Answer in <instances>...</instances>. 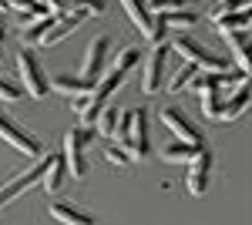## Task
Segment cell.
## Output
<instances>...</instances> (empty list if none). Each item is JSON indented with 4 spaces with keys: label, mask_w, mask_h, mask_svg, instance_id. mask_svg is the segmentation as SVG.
Instances as JSON below:
<instances>
[{
    "label": "cell",
    "mask_w": 252,
    "mask_h": 225,
    "mask_svg": "<svg viewBox=\"0 0 252 225\" xmlns=\"http://www.w3.org/2000/svg\"><path fill=\"white\" fill-rule=\"evenodd\" d=\"M198 101H202V114L209 118V121H219V111H222V94H219V88H212V91H202L198 94Z\"/></svg>",
    "instance_id": "cell-25"
},
{
    "label": "cell",
    "mask_w": 252,
    "mask_h": 225,
    "mask_svg": "<svg viewBox=\"0 0 252 225\" xmlns=\"http://www.w3.org/2000/svg\"><path fill=\"white\" fill-rule=\"evenodd\" d=\"M121 84H125V74L111 67V71H104V74H101V77L94 81V91H91V94H94L101 104H108V97H111V94H115L118 88H121Z\"/></svg>",
    "instance_id": "cell-18"
},
{
    "label": "cell",
    "mask_w": 252,
    "mask_h": 225,
    "mask_svg": "<svg viewBox=\"0 0 252 225\" xmlns=\"http://www.w3.org/2000/svg\"><path fill=\"white\" fill-rule=\"evenodd\" d=\"M104 158H108L111 165H131V158L125 155V148H118V145H111V148H104Z\"/></svg>",
    "instance_id": "cell-30"
},
{
    "label": "cell",
    "mask_w": 252,
    "mask_h": 225,
    "mask_svg": "<svg viewBox=\"0 0 252 225\" xmlns=\"http://www.w3.org/2000/svg\"><path fill=\"white\" fill-rule=\"evenodd\" d=\"M84 20H78V17H58L54 24H51V31L44 34V40H40V47H58V44H64V40L71 37L74 31H78Z\"/></svg>",
    "instance_id": "cell-14"
},
{
    "label": "cell",
    "mask_w": 252,
    "mask_h": 225,
    "mask_svg": "<svg viewBox=\"0 0 252 225\" xmlns=\"http://www.w3.org/2000/svg\"><path fill=\"white\" fill-rule=\"evenodd\" d=\"M215 31L225 37V34H239V31H249V10H239V14H225V17H215Z\"/></svg>",
    "instance_id": "cell-21"
},
{
    "label": "cell",
    "mask_w": 252,
    "mask_h": 225,
    "mask_svg": "<svg viewBox=\"0 0 252 225\" xmlns=\"http://www.w3.org/2000/svg\"><path fill=\"white\" fill-rule=\"evenodd\" d=\"M91 128H71V131L64 134V165H67V175L71 178H88V158H84V151H88V141H91Z\"/></svg>",
    "instance_id": "cell-3"
},
{
    "label": "cell",
    "mask_w": 252,
    "mask_h": 225,
    "mask_svg": "<svg viewBox=\"0 0 252 225\" xmlns=\"http://www.w3.org/2000/svg\"><path fill=\"white\" fill-rule=\"evenodd\" d=\"M168 54L172 47L168 44H155L152 54L145 61V71H141V91L145 94H155L165 88V77H168Z\"/></svg>",
    "instance_id": "cell-5"
},
{
    "label": "cell",
    "mask_w": 252,
    "mask_h": 225,
    "mask_svg": "<svg viewBox=\"0 0 252 225\" xmlns=\"http://www.w3.org/2000/svg\"><path fill=\"white\" fill-rule=\"evenodd\" d=\"M205 148V145H185V141H168L165 148H161V158L165 161H172V165H189L198 151Z\"/></svg>",
    "instance_id": "cell-17"
},
{
    "label": "cell",
    "mask_w": 252,
    "mask_h": 225,
    "mask_svg": "<svg viewBox=\"0 0 252 225\" xmlns=\"http://www.w3.org/2000/svg\"><path fill=\"white\" fill-rule=\"evenodd\" d=\"M54 14H40V17H34V20H27V27H24V40L27 44H40L44 40V34L51 31V24H54Z\"/></svg>",
    "instance_id": "cell-22"
},
{
    "label": "cell",
    "mask_w": 252,
    "mask_h": 225,
    "mask_svg": "<svg viewBox=\"0 0 252 225\" xmlns=\"http://www.w3.org/2000/svg\"><path fill=\"white\" fill-rule=\"evenodd\" d=\"M145 7H148V14H172L185 7V0H148Z\"/></svg>",
    "instance_id": "cell-29"
},
{
    "label": "cell",
    "mask_w": 252,
    "mask_h": 225,
    "mask_svg": "<svg viewBox=\"0 0 252 225\" xmlns=\"http://www.w3.org/2000/svg\"><path fill=\"white\" fill-rule=\"evenodd\" d=\"M158 17L165 20V27H192L195 20H198V14H195V10H189V7H182V10H172V14H158Z\"/></svg>",
    "instance_id": "cell-26"
},
{
    "label": "cell",
    "mask_w": 252,
    "mask_h": 225,
    "mask_svg": "<svg viewBox=\"0 0 252 225\" xmlns=\"http://www.w3.org/2000/svg\"><path fill=\"white\" fill-rule=\"evenodd\" d=\"M225 44H229V51L235 54V61H239V71H246V74H249V31L225 34Z\"/></svg>",
    "instance_id": "cell-20"
},
{
    "label": "cell",
    "mask_w": 252,
    "mask_h": 225,
    "mask_svg": "<svg viewBox=\"0 0 252 225\" xmlns=\"http://www.w3.org/2000/svg\"><path fill=\"white\" fill-rule=\"evenodd\" d=\"M168 47H172L175 54H182V61H185V64H195L198 71H212V74H219V71H229V64H225L219 54L205 51L198 40L185 37V34H178V37H175Z\"/></svg>",
    "instance_id": "cell-2"
},
{
    "label": "cell",
    "mask_w": 252,
    "mask_h": 225,
    "mask_svg": "<svg viewBox=\"0 0 252 225\" xmlns=\"http://www.w3.org/2000/svg\"><path fill=\"white\" fill-rule=\"evenodd\" d=\"M121 7H125V14L131 17V24L148 37V34H152V14H148L145 0H121Z\"/></svg>",
    "instance_id": "cell-19"
},
{
    "label": "cell",
    "mask_w": 252,
    "mask_h": 225,
    "mask_svg": "<svg viewBox=\"0 0 252 225\" xmlns=\"http://www.w3.org/2000/svg\"><path fill=\"white\" fill-rule=\"evenodd\" d=\"M64 178H67V165H64V155H47L44 158V175H40V188L47 195H58L64 188Z\"/></svg>",
    "instance_id": "cell-11"
},
{
    "label": "cell",
    "mask_w": 252,
    "mask_h": 225,
    "mask_svg": "<svg viewBox=\"0 0 252 225\" xmlns=\"http://www.w3.org/2000/svg\"><path fill=\"white\" fill-rule=\"evenodd\" d=\"M51 219H58L61 225H97L94 215L78 208L74 202H51Z\"/></svg>",
    "instance_id": "cell-12"
},
{
    "label": "cell",
    "mask_w": 252,
    "mask_h": 225,
    "mask_svg": "<svg viewBox=\"0 0 252 225\" xmlns=\"http://www.w3.org/2000/svg\"><path fill=\"white\" fill-rule=\"evenodd\" d=\"M17 74H20V81H24V94H27V97L40 101L44 94L51 91V88H47V77L40 71V61L31 47H20L17 51Z\"/></svg>",
    "instance_id": "cell-4"
},
{
    "label": "cell",
    "mask_w": 252,
    "mask_h": 225,
    "mask_svg": "<svg viewBox=\"0 0 252 225\" xmlns=\"http://www.w3.org/2000/svg\"><path fill=\"white\" fill-rule=\"evenodd\" d=\"M71 108H74V114H78L81 128H94V118H97V111H101L104 104L97 101L94 94H81V97H71Z\"/></svg>",
    "instance_id": "cell-16"
},
{
    "label": "cell",
    "mask_w": 252,
    "mask_h": 225,
    "mask_svg": "<svg viewBox=\"0 0 252 225\" xmlns=\"http://www.w3.org/2000/svg\"><path fill=\"white\" fill-rule=\"evenodd\" d=\"M115 134L121 138V148L131 161H145L152 155V141H148V111L145 108H131V111L118 114Z\"/></svg>",
    "instance_id": "cell-1"
},
{
    "label": "cell",
    "mask_w": 252,
    "mask_h": 225,
    "mask_svg": "<svg viewBox=\"0 0 252 225\" xmlns=\"http://www.w3.org/2000/svg\"><path fill=\"white\" fill-rule=\"evenodd\" d=\"M246 111H249V88L242 84V88H239L232 97H225V101H222L219 121H222V125H232V121H239V118H242Z\"/></svg>",
    "instance_id": "cell-13"
},
{
    "label": "cell",
    "mask_w": 252,
    "mask_h": 225,
    "mask_svg": "<svg viewBox=\"0 0 252 225\" xmlns=\"http://www.w3.org/2000/svg\"><path fill=\"white\" fill-rule=\"evenodd\" d=\"M108 54H111V37L97 34V37L88 44V54H84V61H81V77L94 84L97 77L104 74V61H108Z\"/></svg>",
    "instance_id": "cell-10"
},
{
    "label": "cell",
    "mask_w": 252,
    "mask_h": 225,
    "mask_svg": "<svg viewBox=\"0 0 252 225\" xmlns=\"http://www.w3.org/2000/svg\"><path fill=\"white\" fill-rule=\"evenodd\" d=\"M118 108L115 104H104L101 111H97V118H94V128L91 131H97L101 138H108V134H115V128H118Z\"/></svg>",
    "instance_id": "cell-24"
},
{
    "label": "cell",
    "mask_w": 252,
    "mask_h": 225,
    "mask_svg": "<svg viewBox=\"0 0 252 225\" xmlns=\"http://www.w3.org/2000/svg\"><path fill=\"white\" fill-rule=\"evenodd\" d=\"M209 182H212V151L202 148L189 161V171H185V188L192 192L195 198H202L209 192Z\"/></svg>",
    "instance_id": "cell-9"
},
{
    "label": "cell",
    "mask_w": 252,
    "mask_h": 225,
    "mask_svg": "<svg viewBox=\"0 0 252 225\" xmlns=\"http://www.w3.org/2000/svg\"><path fill=\"white\" fill-rule=\"evenodd\" d=\"M40 175H44V158H37L27 171H17L14 178H7V182L0 185V208H7L14 198H20L31 185H40Z\"/></svg>",
    "instance_id": "cell-8"
},
{
    "label": "cell",
    "mask_w": 252,
    "mask_h": 225,
    "mask_svg": "<svg viewBox=\"0 0 252 225\" xmlns=\"http://www.w3.org/2000/svg\"><path fill=\"white\" fill-rule=\"evenodd\" d=\"M0 138H3L14 151H24L27 158H40V151H44V145H40L37 134L24 131L17 121H14V118H7L3 111H0Z\"/></svg>",
    "instance_id": "cell-6"
},
{
    "label": "cell",
    "mask_w": 252,
    "mask_h": 225,
    "mask_svg": "<svg viewBox=\"0 0 252 225\" xmlns=\"http://www.w3.org/2000/svg\"><path fill=\"white\" fill-rule=\"evenodd\" d=\"M47 88H54L58 94H67V97H81V94H91L94 91V84L91 81H84V77H74V74H58Z\"/></svg>",
    "instance_id": "cell-15"
},
{
    "label": "cell",
    "mask_w": 252,
    "mask_h": 225,
    "mask_svg": "<svg viewBox=\"0 0 252 225\" xmlns=\"http://www.w3.org/2000/svg\"><path fill=\"white\" fill-rule=\"evenodd\" d=\"M239 10H249V0H219V7L212 10V20L225 17V14H239Z\"/></svg>",
    "instance_id": "cell-28"
},
{
    "label": "cell",
    "mask_w": 252,
    "mask_h": 225,
    "mask_svg": "<svg viewBox=\"0 0 252 225\" xmlns=\"http://www.w3.org/2000/svg\"><path fill=\"white\" fill-rule=\"evenodd\" d=\"M3 34H7V31H3V14H0V44H3Z\"/></svg>",
    "instance_id": "cell-32"
},
{
    "label": "cell",
    "mask_w": 252,
    "mask_h": 225,
    "mask_svg": "<svg viewBox=\"0 0 252 225\" xmlns=\"http://www.w3.org/2000/svg\"><path fill=\"white\" fill-rule=\"evenodd\" d=\"M138 61H141V51H138V47H121V51H118V57H115V71L128 74Z\"/></svg>",
    "instance_id": "cell-27"
},
{
    "label": "cell",
    "mask_w": 252,
    "mask_h": 225,
    "mask_svg": "<svg viewBox=\"0 0 252 225\" xmlns=\"http://www.w3.org/2000/svg\"><path fill=\"white\" fill-rule=\"evenodd\" d=\"M198 74V67L195 64H182V67H175L172 77L165 81V88H168V94H182L189 84H192V77Z\"/></svg>",
    "instance_id": "cell-23"
},
{
    "label": "cell",
    "mask_w": 252,
    "mask_h": 225,
    "mask_svg": "<svg viewBox=\"0 0 252 225\" xmlns=\"http://www.w3.org/2000/svg\"><path fill=\"white\" fill-rule=\"evenodd\" d=\"M24 94H20V88H14L10 81H3L0 77V101H20Z\"/></svg>",
    "instance_id": "cell-31"
},
{
    "label": "cell",
    "mask_w": 252,
    "mask_h": 225,
    "mask_svg": "<svg viewBox=\"0 0 252 225\" xmlns=\"http://www.w3.org/2000/svg\"><path fill=\"white\" fill-rule=\"evenodd\" d=\"M161 125L175 134V141H185V145H205V138H202V131L192 125V118L182 111V108H175V104L161 108Z\"/></svg>",
    "instance_id": "cell-7"
}]
</instances>
